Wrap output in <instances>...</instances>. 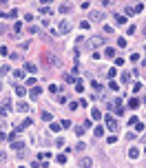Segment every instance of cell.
Instances as JSON below:
<instances>
[{"mask_svg": "<svg viewBox=\"0 0 146 168\" xmlns=\"http://www.w3.org/2000/svg\"><path fill=\"white\" fill-rule=\"evenodd\" d=\"M129 106H131V109H137V106H139V100H137V97H131V100H129Z\"/></svg>", "mask_w": 146, "mask_h": 168, "instance_id": "obj_15", "label": "cell"}, {"mask_svg": "<svg viewBox=\"0 0 146 168\" xmlns=\"http://www.w3.org/2000/svg\"><path fill=\"white\" fill-rule=\"evenodd\" d=\"M129 80H131V73H129V71H126V73H122V84H126Z\"/></svg>", "mask_w": 146, "mask_h": 168, "instance_id": "obj_27", "label": "cell"}, {"mask_svg": "<svg viewBox=\"0 0 146 168\" xmlns=\"http://www.w3.org/2000/svg\"><path fill=\"white\" fill-rule=\"evenodd\" d=\"M80 29H84V31H86V29H91V25H89V22L84 20V22H80Z\"/></svg>", "mask_w": 146, "mask_h": 168, "instance_id": "obj_32", "label": "cell"}, {"mask_svg": "<svg viewBox=\"0 0 146 168\" xmlns=\"http://www.w3.org/2000/svg\"><path fill=\"white\" fill-rule=\"evenodd\" d=\"M31 124H33V119H25L22 124H18L16 128H13V133H16V135H20V133H22V131H25V128H29V126H31Z\"/></svg>", "mask_w": 146, "mask_h": 168, "instance_id": "obj_3", "label": "cell"}, {"mask_svg": "<svg viewBox=\"0 0 146 168\" xmlns=\"http://www.w3.org/2000/svg\"><path fill=\"white\" fill-rule=\"evenodd\" d=\"M0 161H5V151H0Z\"/></svg>", "mask_w": 146, "mask_h": 168, "instance_id": "obj_35", "label": "cell"}, {"mask_svg": "<svg viewBox=\"0 0 146 168\" xmlns=\"http://www.w3.org/2000/svg\"><path fill=\"white\" fill-rule=\"evenodd\" d=\"M144 153H146V146H144Z\"/></svg>", "mask_w": 146, "mask_h": 168, "instance_id": "obj_38", "label": "cell"}, {"mask_svg": "<svg viewBox=\"0 0 146 168\" xmlns=\"http://www.w3.org/2000/svg\"><path fill=\"white\" fill-rule=\"evenodd\" d=\"M93 135H95V137H102V135H104V128H102V126H95V128H93Z\"/></svg>", "mask_w": 146, "mask_h": 168, "instance_id": "obj_17", "label": "cell"}, {"mask_svg": "<svg viewBox=\"0 0 146 168\" xmlns=\"http://www.w3.org/2000/svg\"><path fill=\"white\" fill-rule=\"evenodd\" d=\"M40 117H42L44 122H53V115H51V113H47V111H44V113L40 115Z\"/></svg>", "mask_w": 146, "mask_h": 168, "instance_id": "obj_20", "label": "cell"}, {"mask_svg": "<svg viewBox=\"0 0 146 168\" xmlns=\"http://www.w3.org/2000/svg\"><path fill=\"white\" fill-rule=\"evenodd\" d=\"M102 44H104V40L100 38V35H93V38H91V47H93V49H97V47H102Z\"/></svg>", "mask_w": 146, "mask_h": 168, "instance_id": "obj_7", "label": "cell"}, {"mask_svg": "<svg viewBox=\"0 0 146 168\" xmlns=\"http://www.w3.org/2000/svg\"><path fill=\"white\" fill-rule=\"evenodd\" d=\"M100 117H102V113H100L97 109H93V111H91V119H95V122H97Z\"/></svg>", "mask_w": 146, "mask_h": 168, "instance_id": "obj_16", "label": "cell"}, {"mask_svg": "<svg viewBox=\"0 0 146 168\" xmlns=\"http://www.w3.org/2000/svg\"><path fill=\"white\" fill-rule=\"evenodd\" d=\"M16 95H18V97H22V95H27V89H25V86H20V84H18V86H16Z\"/></svg>", "mask_w": 146, "mask_h": 168, "instance_id": "obj_14", "label": "cell"}, {"mask_svg": "<svg viewBox=\"0 0 146 168\" xmlns=\"http://www.w3.org/2000/svg\"><path fill=\"white\" fill-rule=\"evenodd\" d=\"M89 11H91V9H89ZM102 20H104V11H97V9L91 11V22H102Z\"/></svg>", "mask_w": 146, "mask_h": 168, "instance_id": "obj_5", "label": "cell"}, {"mask_svg": "<svg viewBox=\"0 0 146 168\" xmlns=\"http://www.w3.org/2000/svg\"><path fill=\"white\" fill-rule=\"evenodd\" d=\"M115 25H126V18L124 16H115Z\"/></svg>", "mask_w": 146, "mask_h": 168, "instance_id": "obj_21", "label": "cell"}, {"mask_svg": "<svg viewBox=\"0 0 146 168\" xmlns=\"http://www.w3.org/2000/svg\"><path fill=\"white\" fill-rule=\"evenodd\" d=\"M104 55H106V58H113V55H115V51H113V49H106V51H104Z\"/></svg>", "mask_w": 146, "mask_h": 168, "instance_id": "obj_30", "label": "cell"}, {"mask_svg": "<svg viewBox=\"0 0 146 168\" xmlns=\"http://www.w3.org/2000/svg\"><path fill=\"white\" fill-rule=\"evenodd\" d=\"M0 115H7V109H0Z\"/></svg>", "mask_w": 146, "mask_h": 168, "instance_id": "obj_36", "label": "cell"}, {"mask_svg": "<svg viewBox=\"0 0 146 168\" xmlns=\"http://www.w3.org/2000/svg\"><path fill=\"white\" fill-rule=\"evenodd\" d=\"M55 161H58V164H67V155H64V153H62V155H58V157H55Z\"/></svg>", "mask_w": 146, "mask_h": 168, "instance_id": "obj_22", "label": "cell"}, {"mask_svg": "<svg viewBox=\"0 0 146 168\" xmlns=\"http://www.w3.org/2000/svg\"><path fill=\"white\" fill-rule=\"evenodd\" d=\"M75 91L82 93V91H84V84H82V82H75Z\"/></svg>", "mask_w": 146, "mask_h": 168, "instance_id": "obj_29", "label": "cell"}, {"mask_svg": "<svg viewBox=\"0 0 146 168\" xmlns=\"http://www.w3.org/2000/svg\"><path fill=\"white\" fill-rule=\"evenodd\" d=\"M20 31H22V22H16L13 25V33H20Z\"/></svg>", "mask_w": 146, "mask_h": 168, "instance_id": "obj_26", "label": "cell"}, {"mask_svg": "<svg viewBox=\"0 0 146 168\" xmlns=\"http://www.w3.org/2000/svg\"><path fill=\"white\" fill-rule=\"evenodd\" d=\"M117 47H122V49H124V47H126V40H124V38H120V40H117Z\"/></svg>", "mask_w": 146, "mask_h": 168, "instance_id": "obj_33", "label": "cell"}, {"mask_svg": "<svg viewBox=\"0 0 146 168\" xmlns=\"http://www.w3.org/2000/svg\"><path fill=\"white\" fill-rule=\"evenodd\" d=\"M49 91L55 95V93H60V86H58V84H51V86H49Z\"/></svg>", "mask_w": 146, "mask_h": 168, "instance_id": "obj_23", "label": "cell"}, {"mask_svg": "<svg viewBox=\"0 0 146 168\" xmlns=\"http://www.w3.org/2000/svg\"><path fill=\"white\" fill-rule=\"evenodd\" d=\"M13 77H16V80H25V71H22V69H16V71H13Z\"/></svg>", "mask_w": 146, "mask_h": 168, "instance_id": "obj_13", "label": "cell"}, {"mask_svg": "<svg viewBox=\"0 0 146 168\" xmlns=\"http://www.w3.org/2000/svg\"><path fill=\"white\" fill-rule=\"evenodd\" d=\"M71 31V22H67V20H62L60 25H58V33H62V35H67Z\"/></svg>", "mask_w": 146, "mask_h": 168, "instance_id": "obj_4", "label": "cell"}, {"mask_svg": "<svg viewBox=\"0 0 146 168\" xmlns=\"http://www.w3.org/2000/svg\"><path fill=\"white\" fill-rule=\"evenodd\" d=\"M135 131H137V133H142V131H144V124H139V122H137V124H135Z\"/></svg>", "mask_w": 146, "mask_h": 168, "instance_id": "obj_34", "label": "cell"}, {"mask_svg": "<svg viewBox=\"0 0 146 168\" xmlns=\"http://www.w3.org/2000/svg\"><path fill=\"white\" fill-rule=\"evenodd\" d=\"M5 137H7V135H5V133H2V131H0V139H5Z\"/></svg>", "mask_w": 146, "mask_h": 168, "instance_id": "obj_37", "label": "cell"}, {"mask_svg": "<svg viewBox=\"0 0 146 168\" xmlns=\"http://www.w3.org/2000/svg\"><path fill=\"white\" fill-rule=\"evenodd\" d=\"M60 11H62V13H69V11H71V5H60Z\"/></svg>", "mask_w": 146, "mask_h": 168, "instance_id": "obj_28", "label": "cell"}, {"mask_svg": "<svg viewBox=\"0 0 146 168\" xmlns=\"http://www.w3.org/2000/svg\"><path fill=\"white\" fill-rule=\"evenodd\" d=\"M11 148L18 153V157H22V155H25V142H18V139H13V142H11Z\"/></svg>", "mask_w": 146, "mask_h": 168, "instance_id": "obj_1", "label": "cell"}, {"mask_svg": "<svg viewBox=\"0 0 146 168\" xmlns=\"http://www.w3.org/2000/svg\"><path fill=\"white\" fill-rule=\"evenodd\" d=\"M18 16V11L16 9H11V11H7V18H16Z\"/></svg>", "mask_w": 146, "mask_h": 168, "instance_id": "obj_31", "label": "cell"}, {"mask_svg": "<svg viewBox=\"0 0 146 168\" xmlns=\"http://www.w3.org/2000/svg\"><path fill=\"white\" fill-rule=\"evenodd\" d=\"M49 128H51V133H60L62 124H58V122H49Z\"/></svg>", "mask_w": 146, "mask_h": 168, "instance_id": "obj_11", "label": "cell"}, {"mask_svg": "<svg viewBox=\"0 0 146 168\" xmlns=\"http://www.w3.org/2000/svg\"><path fill=\"white\" fill-rule=\"evenodd\" d=\"M9 71H11V69H9V64H2V67H0V77H2V75H7Z\"/></svg>", "mask_w": 146, "mask_h": 168, "instance_id": "obj_19", "label": "cell"}, {"mask_svg": "<svg viewBox=\"0 0 146 168\" xmlns=\"http://www.w3.org/2000/svg\"><path fill=\"white\" fill-rule=\"evenodd\" d=\"M25 71H29V73H35V71H38L35 62H27V64H25Z\"/></svg>", "mask_w": 146, "mask_h": 168, "instance_id": "obj_12", "label": "cell"}, {"mask_svg": "<svg viewBox=\"0 0 146 168\" xmlns=\"http://www.w3.org/2000/svg\"><path fill=\"white\" fill-rule=\"evenodd\" d=\"M106 128H109L111 133H117V131H120V124H117V119H113V117H106Z\"/></svg>", "mask_w": 146, "mask_h": 168, "instance_id": "obj_2", "label": "cell"}, {"mask_svg": "<svg viewBox=\"0 0 146 168\" xmlns=\"http://www.w3.org/2000/svg\"><path fill=\"white\" fill-rule=\"evenodd\" d=\"M38 11H40L42 16H51V13H53V9L49 7V5H40V7H38Z\"/></svg>", "mask_w": 146, "mask_h": 168, "instance_id": "obj_6", "label": "cell"}, {"mask_svg": "<svg viewBox=\"0 0 146 168\" xmlns=\"http://www.w3.org/2000/svg\"><path fill=\"white\" fill-rule=\"evenodd\" d=\"M93 166V159H91V157H82V159H80V168H91Z\"/></svg>", "mask_w": 146, "mask_h": 168, "instance_id": "obj_8", "label": "cell"}, {"mask_svg": "<svg viewBox=\"0 0 146 168\" xmlns=\"http://www.w3.org/2000/svg\"><path fill=\"white\" fill-rule=\"evenodd\" d=\"M129 157H131V159H137V157H139V151H137V148H131V151H129Z\"/></svg>", "mask_w": 146, "mask_h": 168, "instance_id": "obj_18", "label": "cell"}, {"mask_svg": "<svg viewBox=\"0 0 146 168\" xmlns=\"http://www.w3.org/2000/svg\"><path fill=\"white\" fill-rule=\"evenodd\" d=\"M40 95H42V86H33L31 89V100H38Z\"/></svg>", "mask_w": 146, "mask_h": 168, "instance_id": "obj_9", "label": "cell"}, {"mask_svg": "<svg viewBox=\"0 0 146 168\" xmlns=\"http://www.w3.org/2000/svg\"><path fill=\"white\" fill-rule=\"evenodd\" d=\"M124 11H126V16H133V13H135V7H131V5H126V9H124Z\"/></svg>", "mask_w": 146, "mask_h": 168, "instance_id": "obj_25", "label": "cell"}, {"mask_svg": "<svg viewBox=\"0 0 146 168\" xmlns=\"http://www.w3.org/2000/svg\"><path fill=\"white\" fill-rule=\"evenodd\" d=\"M75 135L82 137V135H84V126H75Z\"/></svg>", "mask_w": 146, "mask_h": 168, "instance_id": "obj_24", "label": "cell"}, {"mask_svg": "<svg viewBox=\"0 0 146 168\" xmlns=\"http://www.w3.org/2000/svg\"><path fill=\"white\" fill-rule=\"evenodd\" d=\"M16 111H20V113H27V111H29V104H27V102H18V104H16Z\"/></svg>", "mask_w": 146, "mask_h": 168, "instance_id": "obj_10", "label": "cell"}, {"mask_svg": "<svg viewBox=\"0 0 146 168\" xmlns=\"http://www.w3.org/2000/svg\"><path fill=\"white\" fill-rule=\"evenodd\" d=\"M144 35H146V29H144Z\"/></svg>", "mask_w": 146, "mask_h": 168, "instance_id": "obj_39", "label": "cell"}]
</instances>
